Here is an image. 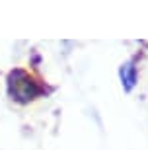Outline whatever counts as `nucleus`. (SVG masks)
<instances>
[{
	"label": "nucleus",
	"mask_w": 148,
	"mask_h": 150,
	"mask_svg": "<svg viewBox=\"0 0 148 150\" xmlns=\"http://www.w3.org/2000/svg\"><path fill=\"white\" fill-rule=\"evenodd\" d=\"M43 94V88L39 86L31 76L22 68H16L8 74V96L18 103H29L37 96Z\"/></svg>",
	"instance_id": "obj_1"
},
{
	"label": "nucleus",
	"mask_w": 148,
	"mask_h": 150,
	"mask_svg": "<svg viewBox=\"0 0 148 150\" xmlns=\"http://www.w3.org/2000/svg\"><path fill=\"white\" fill-rule=\"evenodd\" d=\"M119 74H121V80H123V86H125L127 92L132 90V86H135V82H137V68H135V64H132V62L123 64L121 70H119Z\"/></svg>",
	"instance_id": "obj_2"
}]
</instances>
